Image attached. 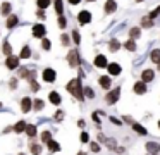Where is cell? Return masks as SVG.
Listing matches in <instances>:
<instances>
[{"instance_id":"29","label":"cell","mask_w":160,"mask_h":155,"mask_svg":"<svg viewBox=\"0 0 160 155\" xmlns=\"http://www.w3.org/2000/svg\"><path fill=\"white\" fill-rule=\"evenodd\" d=\"M42 47H43V50H50V48H52V43H50V40H47V38H43V41H42Z\"/></svg>"},{"instance_id":"18","label":"cell","mask_w":160,"mask_h":155,"mask_svg":"<svg viewBox=\"0 0 160 155\" xmlns=\"http://www.w3.org/2000/svg\"><path fill=\"white\" fill-rule=\"evenodd\" d=\"M152 24H153V21H152V17H150V16H146V17H143V19H141V26L143 28H150Z\"/></svg>"},{"instance_id":"30","label":"cell","mask_w":160,"mask_h":155,"mask_svg":"<svg viewBox=\"0 0 160 155\" xmlns=\"http://www.w3.org/2000/svg\"><path fill=\"white\" fill-rule=\"evenodd\" d=\"M132 127H134V131H136V133H139V134H146V129H145L143 126H139V124H134Z\"/></svg>"},{"instance_id":"19","label":"cell","mask_w":160,"mask_h":155,"mask_svg":"<svg viewBox=\"0 0 160 155\" xmlns=\"http://www.w3.org/2000/svg\"><path fill=\"white\" fill-rule=\"evenodd\" d=\"M0 12L4 14V16H5V14H9V12H11V3L4 2V3H2V7H0Z\"/></svg>"},{"instance_id":"28","label":"cell","mask_w":160,"mask_h":155,"mask_svg":"<svg viewBox=\"0 0 160 155\" xmlns=\"http://www.w3.org/2000/svg\"><path fill=\"white\" fill-rule=\"evenodd\" d=\"M146 150H148V152H157V150H158V145L150 141V143H146Z\"/></svg>"},{"instance_id":"22","label":"cell","mask_w":160,"mask_h":155,"mask_svg":"<svg viewBox=\"0 0 160 155\" xmlns=\"http://www.w3.org/2000/svg\"><path fill=\"white\" fill-rule=\"evenodd\" d=\"M62 10H64V3H62V0H55V12L59 14H62Z\"/></svg>"},{"instance_id":"50","label":"cell","mask_w":160,"mask_h":155,"mask_svg":"<svg viewBox=\"0 0 160 155\" xmlns=\"http://www.w3.org/2000/svg\"><path fill=\"white\" fill-rule=\"evenodd\" d=\"M158 126H160V122H158Z\"/></svg>"},{"instance_id":"47","label":"cell","mask_w":160,"mask_h":155,"mask_svg":"<svg viewBox=\"0 0 160 155\" xmlns=\"http://www.w3.org/2000/svg\"><path fill=\"white\" fill-rule=\"evenodd\" d=\"M158 71H160V64H158Z\"/></svg>"},{"instance_id":"32","label":"cell","mask_w":160,"mask_h":155,"mask_svg":"<svg viewBox=\"0 0 160 155\" xmlns=\"http://www.w3.org/2000/svg\"><path fill=\"white\" fill-rule=\"evenodd\" d=\"M26 133H28L29 136H35V134H36V127L35 126H28V127H26Z\"/></svg>"},{"instance_id":"35","label":"cell","mask_w":160,"mask_h":155,"mask_svg":"<svg viewBox=\"0 0 160 155\" xmlns=\"http://www.w3.org/2000/svg\"><path fill=\"white\" fill-rule=\"evenodd\" d=\"M4 54H7V55H11V54H12V48H11V45H9L7 41L4 43Z\"/></svg>"},{"instance_id":"46","label":"cell","mask_w":160,"mask_h":155,"mask_svg":"<svg viewBox=\"0 0 160 155\" xmlns=\"http://www.w3.org/2000/svg\"><path fill=\"white\" fill-rule=\"evenodd\" d=\"M88 2H95V0H88Z\"/></svg>"},{"instance_id":"37","label":"cell","mask_w":160,"mask_h":155,"mask_svg":"<svg viewBox=\"0 0 160 155\" xmlns=\"http://www.w3.org/2000/svg\"><path fill=\"white\" fill-rule=\"evenodd\" d=\"M59 26H60V28H62V29H64V28H66V26H67V23H66V19H64V17H62V16H60V17H59Z\"/></svg>"},{"instance_id":"14","label":"cell","mask_w":160,"mask_h":155,"mask_svg":"<svg viewBox=\"0 0 160 155\" xmlns=\"http://www.w3.org/2000/svg\"><path fill=\"white\" fill-rule=\"evenodd\" d=\"M145 91H146V85H145V81H139V83H136V85H134V93L141 95V93H145Z\"/></svg>"},{"instance_id":"26","label":"cell","mask_w":160,"mask_h":155,"mask_svg":"<svg viewBox=\"0 0 160 155\" xmlns=\"http://www.w3.org/2000/svg\"><path fill=\"white\" fill-rule=\"evenodd\" d=\"M36 3H38L40 9H47L50 5V0H36Z\"/></svg>"},{"instance_id":"17","label":"cell","mask_w":160,"mask_h":155,"mask_svg":"<svg viewBox=\"0 0 160 155\" xmlns=\"http://www.w3.org/2000/svg\"><path fill=\"white\" fill-rule=\"evenodd\" d=\"M26 127H28V126L24 124V121H19V122L14 126V131H16V133H22V131H26Z\"/></svg>"},{"instance_id":"31","label":"cell","mask_w":160,"mask_h":155,"mask_svg":"<svg viewBox=\"0 0 160 155\" xmlns=\"http://www.w3.org/2000/svg\"><path fill=\"white\" fill-rule=\"evenodd\" d=\"M33 105H35V109H36V110H42L45 103H43V100H40V98H38V100H35V103H33Z\"/></svg>"},{"instance_id":"4","label":"cell","mask_w":160,"mask_h":155,"mask_svg":"<svg viewBox=\"0 0 160 155\" xmlns=\"http://www.w3.org/2000/svg\"><path fill=\"white\" fill-rule=\"evenodd\" d=\"M33 36H36V38L45 36V26H43V24H36V26H33Z\"/></svg>"},{"instance_id":"25","label":"cell","mask_w":160,"mask_h":155,"mask_svg":"<svg viewBox=\"0 0 160 155\" xmlns=\"http://www.w3.org/2000/svg\"><path fill=\"white\" fill-rule=\"evenodd\" d=\"M108 48H110L112 52H117L119 48H121V43H119L117 40H112V41H110V47H108Z\"/></svg>"},{"instance_id":"24","label":"cell","mask_w":160,"mask_h":155,"mask_svg":"<svg viewBox=\"0 0 160 155\" xmlns=\"http://www.w3.org/2000/svg\"><path fill=\"white\" fill-rule=\"evenodd\" d=\"M48 148H50L52 152H57V150H60V145L57 143V141H52V140H50V141H48Z\"/></svg>"},{"instance_id":"21","label":"cell","mask_w":160,"mask_h":155,"mask_svg":"<svg viewBox=\"0 0 160 155\" xmlns=\"http://www.w3.org/2000/svg\"><path fill=\"white\" fill-rule=\"evenodd\" d=\"M21 59H28V57H31V50H29V47H24L21 50V55H19Z\"/></svg>"},{"instance_id":"15","label":"cell","mask_w":160,"mask_h":155,"mask_svg":"<svg viewBox=\"0 0 160 155\" xmlns=\"http://www.w3.org/2000/svg\"><path fill=\"white\" fill-rule=\"evenodd\" d=\"M98 83H100V86L102 88H110V78H108V76H102L100 79H98Z\"/></svg>"},{"instance_id":"34","label":"cell","mask_w":160,"mask_h":155,"mask_svg":"<svg viewBox=\"0 0 160 155\" xmlns=\"http://www.w3.org/2000/svg\"><path fill=\"white\" fill-rule=\"evenodd\" d=\"M50 138H52V134H50V131H45V133L42 134V140H43V141H47V143L50 141Z\"/></svg>"},{"instance_id":"51","label":"cell","mask_w":160,"mask_h":155,"mask_svg":"<svg viewBox=\"0 0 160 155\" xmlns=\"http://www.w3.org/2000/svg\"><path fill=\"white\" fill-rule=\"evenodd\" d=\"M79 155H83V153H79Z\"/></svg>"},{"instance_id":"12","label":"cell","mask_w":160,"mask_h":155,"mask_svg":"<svg viewBox=\"0 0 160 155\" xmlns=\"http://www.w3.org/2000/svg\"><path fill=\"white\" fill-rule=\"evenodd\" d=\"M115 9H117V3H115L114 0H107V3H105V12H107V14H112Z\"/></svg>"},{"instance_id":"43","label":"cell","mask_w":160,"mask_h":155,"mask_svg":"<svg viewBox=\"0 0 160 155\" xmlns=\"http://www.w3.org/2000/svg\"><path fill=\"white\" fill-rule=\"evenodd\" d=\"M55 117H57V119H62L64 114H62V112H57V114H55Z\"/></svg>"},{"instance_id":"36","label":"cell","mask_w":160,"mask_h":155,"mask_svg":"<svg viewBox=\"0 0 160 155\" xmlns=\"http://www.w3.org/2000/svg\"><path fill=\"white\" fill-rule=\"evenodd\" d=\"M84 95H86V96H90V98H93V96H95V93H93V90L84 88Z\"/></svg>"},{"instance_id":"7","label":"cell","mask_w":160,"mask_h":155,"mask_svg":"<svg viewBox=\"0 0 160 155\" xmlns=\"http://www.w3.org/2000/svg\"><path fill=\"white\" fill-rule=\"evenodd\" d=\"M69 65L71 67H76V65H79V57H78L76 52H69Z\"/></svg>"},{"instance_id":"33","label":"cell","mask_w":160,"mask_h":155,"mask_svg":"<svg viewBox=\"0 0 160 155\" xmlns=\"http://www.w3.org/2000/svg\"><path fill=\"white\" fill-rule=\"evenodd\" d=\"M40 152H42V147H40V145H31V153L38 155Z\"/></svg>"},{"instance_id":"40","label":"cell","mask_w":160,"mask_h":155,"mask_svg":"<svg viewBox=\"0 0 160 155\" xmlns=\"http://www.w3.org/2000/svg\"><path fill=\"white\" fill-rule=\"evenodd\" d=\"M31 90H33V91H38V90H40V86H38V83H35V81H31Z\"/></svg>"},{"instance_id":"45","label":"cell","mask_w":160,"mask_h":155,"mask_svg":"<svg viewBox=\"0 0 160 155\" xmlns=\"http://www.w3.org/2000/svg\"><path fill=\"white\" fill-rule=\"evenodd\" d=\"M136 2H143V0H136Z\"/></svg>"},{"instance_id":"8","label":"cell","mask_w":160,"mask_h":155,"mask_svg":"<svg viewBox=\"0 0 160 155\" xmlns=\"http://www.w3.org/2000/svg\"><path fill=\"white\" fill-rule=\"evenodd\" d=\"M107 69H108V74H112V76H119V74H121V71H122L121 65L115 64V62H114V64H108Z\"/></svg>"},{"instance_id":"23","label":"cell","mask_w":160,"mask_h":155,"mask_svg":"<svg viewBox=\"0 0 160 155\" xmlns=\"http://www.w3.org/2000/svg\"><path fill=\"white\" fill-rule=\"evenodd\" d=\"M124 47L128 48L129 52H134V50H136V43H134V41H132V40H128V41H126V43H124Z\"/></svg>"},{"instance_id":"2","label":"cell","mask_w":160,"mask_h":155,"mask_svg":"<svg viewBox=\"0 0 160 155\" xmlns=\"http://www.w3.org/2000/svg\"><path fill=\"white\" fill-rule=\"evenodd\" d=\"M119 96H121V90L115 88V90H112V91L107 95V102H108V103H115V102L119 100Z\"/></svg>"},{"instance_id":"11","label":"cell","mask_w":160,"mask_h":155,"mask_svg":"<svg viewBox=\"0 0 160 155\" xmlns=\"http://www.w3.org/2000/svg\"><path fill=\"white\" fill-rule=\"evenodd\" d=\"M31 107H33V102L29 98H22L21 100V109H22V112H29L31 110Z\"/></svg>"},{"instance_id":"48","label":"cell","mask_w":160,"mask_h":155,"mask_svg":"<svg viewBox=\"0 0 160 155\" xmlns=\"http://www.w3.org/2000/svg\"><path fill=\"white\" fill-rule=\"evenodd\" d=\"M0 107H2V103H0Z\"/></svg>"},{"instance_id":"1","label":"cell","mask_w":160,"mask_h":155,"mask_svg":"<svg viewBox=\"0 0 160 155\" xmlns=\"http://www.w3.org/2000/svg\"><path fill=\"white\" fill-rule=\"evenodd\" d=\"M67 91H69L71 95H74L78 100H83V90H81L79 79H72V81H69V85H67Z\"/></svg>"},{"instance_id":"39","label":"cell","mask_w":160,"mask_h":155,"mask_svg":"<svg viewBox=\"0 0 160 155\" xmlns=\"http://www.w3.org/2000/svg\"><path fill=\"white\" fill-rule=\"evenodd\" d=\"M88 140H90L88 133H83V134H81V141H83V143H88Z\"/></svg>"},{"instance_id":"49","label":"cell","mask_w":160,"mask_h":155,"mask_svg":"<svg viewBox=\"0 0 160 155\" xmlns=\"http://www.w3.org/2000/svg\"><path fill=\"white\" fill-rule=\"evenodd\" d=\"M19 155H22V153H19Z\"/></svg>"},{"instance_id":"9","label":"cell","mask_w":160,"mask_h":155,"mask_svg":"<svg viewBox=\"0 0 160 155\" xmlns=\"http://www.w3.org/2000/svg\"><path fill=\"white\" fill-rule=\"evenodd\" d=\"M95 65H97V67H108V62H107V59H105V55H97Z\"/></svg>"},{"instance_id":"10","label":"cell","mask_w":160,"mask_h":155,"mask_svg":"<svg viewBox=\"0 0 160 155\" xmlns=\"http://www.w3.org/2000/svg\"><path fill=\"white\" fill-rule=\"evenodd\" d=\"M153 76H155V72H153L152 69H146V71H143V74H141V81L148 83V81L153 79Z\"/></svg>"},{"instance_id":"41","label":"cell","mask_w":160,"mask_h":155,"mask_svg":"<svg viewBox=\"0 0 160 155\" xmlns=\"http://www.w3.org/2000/svg\"><path fill=\"white\" fill-rule=\"evenodd\" d=\"M158 14H160V7H158V9H155V10H153V12L150 14V17H152V19H153V17H157V16H158Z\"/></svg>"},{"instance_id":"5","label":"cell","mask_w":160,"mask_h":155,"mask_svg":"<svg viewBox=\"0 0 160 155\" xmlns=\"http://www.w3.org/2000/svg\"><path fill=\"white\" fill-rule=\"evenodd\" d=\"M43 79H45L47 83L55 81V71H53V69H45V71H43Z\"/></svg>"},{"instance_id":"16","label":"cell","mask_w":160,"mask_h":155,"mask_svg":"<svg viewBox=\"0 0 160 155\" xmlns=\"http://www.w3.org/2000/svg\"><path fill=\"white\" fill-rule=\"evenodd\" d=\"M150 59H152V62H155V64H160V50H158V48L152 50V54H150Z\"/></svg>"},{"instance_id":"13","label":"cell","mask_w":160,"mask_h":155,"mask_svg":"<svg viewBox=\"0 0 160 155\" xmlns=\"http://www.w3.org/2000/svg\"><path fill=\"white\" fill-rule=\"evenodd\" d=\"M48 100H50V102L53 103V105H59V103L62 102V98H60V95H59V93H57V91H52V93H50Z\"/></svg>"},{"instance_id":"6","label":"cell","mask_w":160,"mask_h":155,"mask_svg":"<svg viewBox=\"0 0 160 155\" xmlns=\"http://www.w3.org/2000/svg\"><path fill=\"white\" fill-rule=\"evenodd\" d=\"M78 19H79V24H88L91 21V14L88 12V10H83V12H79Z\"/></svg>"},{"instance_id":"3","label":"cell","mask_w":160,"mask_h":155,"mask_svg":"<svg viewBox=\"0 0 160 155\" xmlns=\"http://www.w3.org/2000/svg\"><path fill=\"white\" fill-rule=\"evenodd\" d=\"M19 59H21V57H14V55H9V59H7V62H5V65H7L9 69H16V67H19Z\"/></svg>"},{"instance_id":"44","label":"cell","mask_w":160,"mask_h":155,"mask_svg":"<svg viewBox=\"0 0 160 155\" xmlns=\"http://www.w3.org/2000/svg\"><path fill=\"white\" fill-rule=\"evenodd\" d=\"M69 2H71V3H72V5H78V3H79V2H81V0H69Z\"/></svg>"},{"instance_id":"38","label":"cell","mask_w":160,"mask_h":155,"mask_svg":"<svg viewBox=\"0 0 160 155\" xmlns=\"http://www.w3.org/2000/svg\"><path fill=\"white\" fill-rule=\"evenodd\" d=\"M72 40L76 41V43H79V41H81V38H79V33H78V31H74V33H72Z\"/></svg>"},{"instance_id":"42","label":"cell","mask_w":160,"mask_h":155,"mask_svg":"<svg viewBox=\"0 0 160 155\" xmlns=\"http://www.w3.org/2000/svg\"><path fill=\"white\" fill-rule=\"evenodd\" d=\"M91 150L98 152V150H100V145H98V143H91Z\"/></svg>"},{"instance_id":"27","label":"cell","mask_w":160,"mask_h":155,"mask_svg":"<svg viewBox=\"0 0 160 155\" xmlns=\"http://www.w3.org/2000/svg\"><path fill=\"white\" fill-rule=\"evenodd\" d=\"M129 36L134 40V38L139 36V28H131V31H129Z\"/></svg>"},{"instance_id":"20","label":"cell","mask_w":160,"mask_h":155,"mask_svg":"<svg viewBox=\"0 0 160 155\" xmlns=\"http://www.w3.org/2000/svg\"><path fill=\"white\" fill-rule=\"evenodd\" d=\"M18 16H11V17H9V19H7V28H14L16 26V24H18Z\"/></svg>"}]
</instances>
